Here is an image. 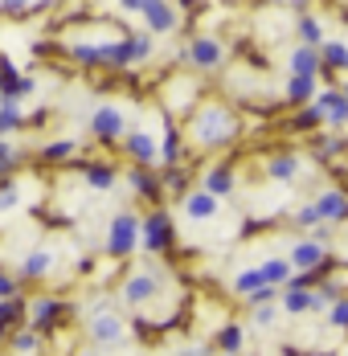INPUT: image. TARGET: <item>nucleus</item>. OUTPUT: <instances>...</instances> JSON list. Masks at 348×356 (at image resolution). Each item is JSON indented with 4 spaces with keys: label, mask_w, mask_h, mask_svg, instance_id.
<instances>
[{
    "label": "nucleus",
    "mask_w": 348,
    "mask_h": 356,
    "mask_svg": "<svg viewBox=\"0 0 348 356\" xmlns=\"http://www.w3.org/2000/svg\"><path fill=\"white\" fill-rule=\"evenodd\" d=\"M193 140L201 143V147H217V143H230L234 140V131H238V119H234V111L230 107H217V103H209V107L197 111V119H193Z\"/></svg>",
    "instance_id": "nucleus-1"
},
{
    "label": "nucleus",
    "mask_w": 348,
    "mask_h": 356,
    "mask_svg": "<svg viewBox=\"0 0 348 356\" xmlns=\"http://www.w3.org/2000/svg\"><path fill=\"white\" fill-rule=\"evenodd\" d=\"M315 107L324 115V123H332V127H345L348 123V99L340 95V86L319 90V95H315Z\"/></svg>",
    "instance_id": "nucleus-11"
},
{
    "label": "nucleus",
    "mask_w": 348,
    "mask_h": 356,
    "mask_svg": "<svg viewBox=\"0 0 348 356\" xmlns=\"http://www.w3.org/2000/svg\"><path fill=\"white\" fill-rule=\"evenodd\" d=\"M17 283H21V279H13V275L0 270V303H4V299H21V295H17Z\"/></svg>",
    "instance_id": "nucleus-40"
},
{
    "label": "nucleus",
    "mask_w": 348,
    "mask_h": 356,
    "mask_svg": "<svg viewBox=\"0 0 348 356\" xmlns=\"http://www.w3.org/2000/svg\"><path fill=\"white\" fill-rule=\"evenodd\" d=\"M180 217H184V221H193V225L217 221V217H221V201H217V197H209L205 188H193V193H184V197H180Z\"/></svg>",
    "instance_id": "nucleus-5"
},
{
    "label": "nucleus",
    "mask_w": 348,
    "mask_h": 356,
    "mask_svg": "<svg viewBox=\"0 0 348 356\" xmlns=\"http://www.w3.org/2000/svg\"><path fill=\"white\" fill-rule=\"evenodd\" d=\"M324 66V58H319V49H308V45H299L295 54H291V74H299V78H315Z\"/></svg>",
    "instance_id": "nucleus-20"
},
{
    "label": "nucleus",
    "mask_w": 348,
    "mask_h": 356,
    "mask_svg": "<svg viewBox=\"0 0 348 356\" xmlns=\"http://www.w3.org/2000/svg\"><path fill=\"white\" fill-rule=\"evenodd\" d=\"M25 312H29V307H25V299H4V303H0V323H4V327H13L17 320H25Z\"/></svg>",
    "instance_id": "nucleus-31"
},
{
    "label": "nucleus",
    "mask_w": 348,
    "mask_h": 356,
    "mask_svg": "<svg viewBox=\"0 0 348 356\" xmlns=\"http://www.w3.org/2000/svg\"><path fill=\"white\" fill-rule=\"evenodd\" d=\"M283 95H287L291 103H308V99L315 103V78H299V74H291V78H287V90H283Z\"/></svg>",
    "instance_id": "nucleus-24"
},
{
    "label": "nucleus",
    "mask_w": 348,
    "mask_h": 356,
    "mask_svg": "<svg viewBox=\"0 0 348 356\" xmlns=\"http://www.w3.org/2000/svg\"><path fill=\"white\" fill-rule=\"evenodd\" d=\"M278 312H283V316H308V312H312V291H308L303 279H295L291 286L278 291Z\"/></svg>",
    "instance_id": "nucleus-12"
},
{
    "label": "nucleus",
    "mask_w": 348,
    "mask_h": 356,
    "mask_svg": "<svg viewBox=\"0 0 348 356\" xmlns=\"http://www.w3.org/2000/svg\"><path fill=\"white\" fill-rule=\"evenodd\" d=\"M82 316H86V336L95 340V344H119V340H127V320L119 316V307L111 303V299H99V303H90V307H82Z\"/></svg>",
    "instance_id": "nucleus-2"
},
{
    "label": "nucleus",
    "mask_w": 348,
    "mask_h": 356,
    "mask_svg": "<svg viewBox=\"0 0 348 356\" xmlns=\"http://www.w3.org/2000/svg\"><path fill=\"white\" fill-rule=\"evenodd\" d=\"M184 58H189L197 70H217V66L226 62V45H221L217 37H193L189 49H184Z\"/></svg>",
    "instance_id": "nucleus-7"
},
{
    "label": "nucleus",
    "mask_w": 348,
    "mask_h": 356,
    "mask_svg": "<svg viewBox=\"0 0 348 356\" xmlns=\"http://www.w3.org/2000/svg\"><path fill=\"white\" fill-rule=\"evenodd\" d=\"M176 356H209L201 344H184V348H176Z\"/></svg>",
    "instance_id": "nucleus-44"
},
{
    "label": "nucleus",
    "mask_w": 348,
    "mask_h": 356,
    "mask_svg": "<svg viewBox=\"0 0 348 356\" xmlns=\"http://www.w3.org/2000/svg\"><path fill=\"white\" fill-rule=\"evenodd\" d=\"M103 62L106 66H132V62H136L132 37H123V41H103Z\"/></svg>",
    "instance_id": "nucleus-22"
},
{
    "label": "nucleus",
    "mask_w": 348,
    "mask_h": 356,
    "mask_svg": "<svg viewBox=\"0 0 348 356\" xmlns=\"http://www.w3.org/2000/svg\"><path fill=\"white\" fill-rule=\"evenodd\" d=\"M295 29H299V37H303V45H308V49H324V25H319L315 17H299V25H295Z\"/></svg>",
    "instance_id": "nucleus-28"
},
{
    "label": "nucleus",
    "mask_w": 348,
    "mask_h": 356,
    "mask_svg": "<svg viewBox=\"0 0 348 356\" xmlns=\"http://www.w3.org/2000/svg\"><path fill=\"white\" fill-rule=\"evenodd\" d=\"M37 344H41V336H37L33 327H25V332H17V336H13V353H17V356H33Z\"/></svg>",
    "instance_id": "nucleus-30"
},
{
    "label": "nucleus",
    "mask_w": 348,
    "mask_h": 356,
    "mask_svg": "<svg viewBox=\"0 0 348 356\" xmlns=\"http://www.w3.org/2000/svg\"><path fill=\"white\" fill-rule=\"evenodd\" d=\"M70 152H74V143H70V140H58V143H49V147H45V156H49V160H66Z\"/></svg>",
    "instance_id": "nucleus-42"
},
{
    "label": "nucleus",
    "mask_w": 348,
    "mask_h": 356,
    "mask_svg": "<svg viewBox=\"0 0 348 356\" xmlns=\"http://www.w3.org/2000/svg\"><path fill=\"white\" fill-rule=\"evenodd\" d=\"M136 246H139V213L123 209V213L111 217V225H106V250L115 258H123V254H132Z\"/></svg>",
    "instance_id": "nucleus-4"
},
{
    "label": "nucleus",
    "mask_w": 348,
    "mask_h": 356,
    "mask_svg": "<svg viewBox=\"0 0 348 356\" xmlns=\"http://www.w3.org/2000/svg\"><path fill=\"white\" fill-rule=\"evenodd\" d=\"M345 356H348V353H345Z\"/></svg>",
    "instance_id": "nucleus-48"
},
{
    "label": "nucleus",
    "mask_w": 348,
    "mask_h": 356,
    "mask_svg": "<svg viewBox=\"0 0 348 356\" xmlns=\"http://www.w3.org/2000/svg\"><path fill=\"white\" fill-rule=\"evenodd\" d=\"M315 213L324 225H336V221H348V193L340 188H324V193H315Z\"/></svg>",
    "instance_id": "nucleus-10"
},
{
    "label": "nucleus",
    "mask_w": 348,
    "mask_h": 356,
    "mask_svg": "<svg viewBox=\"0 0 348 356\" xmlns=\"http://www.w3.org/2000/svg\"><path fill=\"white\" fill-rule=\"evenodd\" d=\"M164 184H168V188H176V193L184 197V172H180V168H168V172H164Z\"/></svg>",
    "instance_id": "nucleus-43"
},
{
    "label": "nucleus",
    "mask_w": 348,
    "mask_h": 356,
    "mask_svg": "<svg viewBox=\"0 0 348 356\" xmlns=\"http://www.w3.org/2000/svg\"><path fill=\"white\" fill-rule=\"evenodd\" d=\"M21 123H25V111L17 107V103H4L0 99V140L13 136V131H21Z\"/></svg>",
    "instance_id": "nucleus-26"
},
{
    "label": "nucleus",
    "mask_w": 348,
    "mask_h": 356,
    "mask_svg": "<svg viewBox=\"0 0 348 356\" xmlns=\"http://www.w3.org/2000/svg\"><path fill=\"white\" fill-rule=\"evenodd\" d=\"M295 123H299V127H315V123H324V115H319V107H303L299 111V119H295Z\"/></svg>",
    "instance_id": "nucleus-41"
},
{
    "label": "nucleus",
    "mask_w": 348,
    "mask_h": 356,
    "mask_svg": "<svg viewBox=\"0 0 348 356\" xmlns=\"http://www.w3.org/2000/svg\"><path fill=\"white\" fill-rule=\"evenodd\" d=\"M70 54H74V62H82V66H99V62H103V41H74Z\"/></svg>",
    "instance_id": "nucleus-27"
},
{
    "label": "nucleus",
    "mask_w": 348,
    "mask_h": 356,
    "mask_svg": "<svg viewBox=\"0 0 348 356\" xmlns=\"http://www.w3.org/2000/svg\"><path fill=\"white\" fill-rule=\"evenodd\" d=\"M201 188H205L209 197H217V201H221V197H230V193H234V172H230L226 164H221V168H209Z\"/></svg>",
    "instance_id": "nucleus-21"
},
{
    "label": "nucleus",
    "mask_w": 348,
    "mask_h": 356,
    "mask_svg": "<svg viewBox=\"0 0 348 356\" xmlns=\"http://www.w3.org/2000/svg\"><path fill=\"white\" fill-rule=\"evenodd\" d=\"M160 286H164V275L152 266V262H143L139 270H132L123 286H119V295H123V303H132V307H148L156 295H160Z\"/></svg>",
    "instance_id": "nucleus-3"
},
{
    "label": "nucleus",
    "mask_w": 348,
    "mask_h": 356,
    "mask_svg": "<svg viewBox=\"0 0 348 356\" xmlns=\"http://www.w3.org/2000/svg\"><path fill=\"white\" fill-rule=\"evenodd\" d=\"M319 58H324L328 66H336V70H348V45L345 41H324Z\"/></svg>",
    "instance_id": "nucleus-29"
},
{
    "label": "nucleus",
    "mask_w": 348,
    "mask_h": 356,
    "mask_svg": "<svg viewBox=\"0 0 348 356\" xmlns=\"http://www.w3.org/2000/svg\"><path fill=\"white\" fill-rule=\"evenodd\" d=\"M90 131L99 136V140H119V136H127V115H123V107H99L95 115H90Z\"/></svg>",
    "instance_id": "nucleus-9"
},
{
    "label": "nucleus",
    "mask_w": 348,
    "mask_h": 356,
    "mask_svg": "<svg viewBox=\"0 0 348 356\" xmlns=\"http://www.w3.org/2000/svg\"><path fill=\"white\" fill-rule=\"evenodd\" d=\"M299 172H303V160L295 152H275L267 160V177L275 180V184H291V180H299Z\"/></svg>",
    "instance_id": "nucleus-13"
},
{
    "label": "nucleus",
    "mask_w": 348,
    "mask_h": 356,
    "mask_svg": "<svg viewBox=\"0 0 348 356\" xmlns=\"http://www.w3.org/2000/svg\"><path fill=\"white\" fill-rule=\"evenodd\" d=\"M127 152H132V160L139 168H152L160 160V147L152 140V131H127Z\"/></svg>",
    "instance_id": "nucleus-16"
},
{
    "label": "nucleus",
    "mask_w": 348,
    "mask_h": 356,
    "mask_svg": "<svg viewBox=\"0 0 348 356\" xmlns=\"http://www.w3.org/2000/svg\"><path fill=\"white\" fill-rule=\"evenodd\" d=\"M340 95H345V99H348V82H345V86H340Z\"/></svg>",
    "instance_id": "nucleus-45"
},
{
    "label": "nucleus",
    "mask_w": 348,
    "mask_h": 356,
    "mask_svg": "<svg viewBox=\"0 0 348 356\" xmlns=\"http://www.w3.org/2000/svg\"><path fill=\"white\" fill-rule=\"evenodd\" d=\"M139 242L152 250V254H164L173 246V217L168 213H148L139 221Z\"/></svg>",
    "instance_id": "nucleus-6"
},
{
    "label": "nucleus",
    "mask_w": 348,
    "mask_h": 356,
    "mask_svg": "<svg viewBox=\"0 0 348 356\" xmlns=\"http://www.w3.org/2000/svg\"><path fill=\"white\" fill-rule=\"evenodd\" d=\"M17 205H21V184L4 180V184H0V213H8V209H17Z\"/></svg>",
    "instance_id": "nucleus-34"
},
{
    "label": "nucleus",
    "mask_w": 348,
    "mask_h": 356,
    "mask_svg": "<svg viewBox=\"0 0 348 356\" xmlns=\"http://www.w3.org/2000/svg\"><path fill=\"white\" fill-rule=\"evenodd\" d=\"M287 258H291V266H295V270H315V266L328 258V250H324V242H315V238H303V242H295V246H291Z\"/></svg>",
    "instance_id": "nucleus-15"
},
{
    "label": "nucleus",
    "mask_w": 348,
    "mask_h": 356,
    "mask_svg": "<svg viewBox=\"0 0 348 356\" xmlns=\"http://www.w3.org/2000/svg\"><path fill=\"white\" fill-rule=\"evenodd\" d=\"M242 344H246V327L242 323H226L221 332H217V348L226 356H238L242 353Z\"/></svg>",
    "instance_id": "nucleus-23"
},
{
    "label": "nucleus",
    "mask_w": 348,
    "mask_h": 356,
    "mask_svg": "<svg viewBox=\"0 0 348 356\" xmlns=\"http://www.w3.org/2000/svg\"><path fill=\"white\" fill-rule=\"evenodd\" d=\"M82 180H86V184H90L95 193H106V188H111V184H115L119 177H115V168H106V164H86Z\"/></svg>",
    "instance_id": "nucleus-25"
},
{
    "label": "nucleus",
    "mask_w": 348,
    "mask_h": 356,
    "mask_svg": "<svg viewBox=\"0 0 348 356\" xmlns=\"http://www.w3.org/2000/svg\"><path fill=\"white\" fill-rule=\"evenodd\" d=\"M295 225H299V229H315V225H324V221L315 213V205H303V209L295 213Z\"/></svg>",
    "instance_id": "nucleus-38"
},
{
    "label": "nucleus",
    "mask_w": 348,
    "mask_h": 356,
    "mask_svg": "<svg viewBox=\"0 0 348 356\" xmlns=\"http://www.w3.org/2000/svg\"><path fill=\"white\" fill-rule=\"evenodd\" d=\"M258 291H267V279H262V270H258V266H242V270L234 275V295H242L246 303H250Z\"/></svg>",
    "instance_id": "nucleus-19"
},
{
    "label": "nucleus",
    "mask_w": 348,
    "mask_h": 356,
    "mask_svg": "<svg viewBox=\"0 0 348 356\" xmlns=\"http://www.w3.org/2000/svg\"><path fill=\"white\" fill-rule=\"evenodd\" d=\"M250 316H254V327L267 332V327H275V320L283 312H278V303H262V307H250Z\"/></svg>",
    "instance_id": "nucleus-32"
},
{
    "label": "nucleus",
    "mask_w": 348,
    "mask_h": 356,
    "mask_svg": "<svg viewBox=\"0 0 348 356\" xmlns=\"http://www.w3.org/2000/svg\"><path fill=\"white\" fill-rule=\"evenodd\" d=\"M139 17H143V29H148V37H152V33H173L176 21H180L176 4H168V0H148Z\"/></svg>",
    "instance_id": "nucleus-8"
},
{
    "label": "nucleus",
    "mask_w": 348,
    "mask_h": 356,
    "mask_svg": "<svg viewBox=\"0 0 348 356\" xmlns=\"http://www.w3.org/2000/svg\"><path fill=\"white\" fill-rule=\"evenodd\" d=\"M258 270H262L267 286H275V291H278V286H291V283H295V266H291V258H283V254L267 258V262H262Z\"/></svg>",
    "instance_id": "nucleus-17"
},
{
    "label": "nucleus",
    "mask_w": 348,
    "mask_h": 356,
    "mask_svg": "<svg viewBox=\"0 0 348 356\" xmlns=\"http://www.w3.org/2000/svg\"><path fill=\"white\" fill-rule=\"evenodd\" d=\"M54 262H58V250L37 246V250H29V254L21 258V270H17V279H41V275H49V270H54Z\"/></svg>",
    "instance_id": "nucleus-14"
},
{
    "label": "nucleus",
    "mask_w": 348,
    "mask_h": 356,
    "mask_svg": "<svg viewBox=\"0 0 348 356\" xmlns=\"http://www.w3.org/2000/svg\"><path fill=\"white\" fill-rule=\"evenodd\" d=\"M160 156H164V160H168V164L176 168V160H180V136H176L173 127H168V136H164V147H160Z\"/></svg>",
    "instance_id": "nucleus-37"
},
{
    "label": "nucleus",
    "mask_w": 348,
    "mask_h": 356,
    "mask_svg": "<svg viewBox=\"0 0 348 356\" xmlns=\"http://www.w3.org/2000/svg\"><path fill=\"white\" fill-rule=\"evenodd\" d=\"M328 323H332L336 332H348V299H340V303L328 307Z\"/></svg>",
    "instance_id": "nucleus-36"
},
{
    "label": "nucleus",
    "mask_w": 348,
    "mask_h": 356,
    "mask_svg": "<svg viewBox=\"0 0 348 356\" xmlns=\"http://www.w3.org/2000/svg\"><path fill=\"white\" fill-rule=\"evenodd\" d=\"M132 184H136V193H139V197H152V193L160 188V184H156V177H152L148 168H136V172H132Z\"/></svg>",
    "instance_id": "nucleus-35"
},
{
    "label": "nucleus",
    "mask_w": 348,
    "mask_h": 356,
    "mask_svg": "<svg viewBox=\"0 0 348 356\" xmlns=\"http://www.w3.org/2000/svg\"><path fill=\"white\" fill-rule=\"evenodd\" d=\"M78 356H95V353H78Z\"/></svg>",
    "instance_id": "nucleus-47"
},
{
    "label": "nucleus",
    "mask_w": 348,
    "mask_h": 356,
    "mask_svg": "<svg viewBox=\"0 0 348 356\" xmlns=\"http://www.w3.org/2000/svg\"><path fill=\"white\" fill-rule=\"evenodd\" d=\"M17 78H21V74L13 70V62H8V58L0 54V99H8V95H13V86H17Z\"/></svg>",
    "instance_id": "nucleus-33"
},
{
    "label": "nucleus",
    "mask_w": 348,
    "mask_h": 356,
    "mask_svg": "<svg viewBox=\"0 0 348 356\" xmlns=\"http://www.w3.org/2000/svg\"><path fill=\"white\" fill-rule=\"evenodd\" d=\"M4 332H8V327H4V323H0V340H4Z\"/></svg>",
    "instance_id": "nucleus-46"
},
{
    "label": "nucleus",
    "mask_w": 348,
    "mask_h": 356,
    "mask_svg": "<svg viewBox=\"0 0 348 356\" xmlns=\"http://www.w3.org/2000/svg\"><path fill=\"white\" fill-rule=\"evenodd\" d=\"M132 54H136V62H143V58H152V37H148V33L132 37Z\"/></svg>",
    "instance_id": "nucleus-39"
},
{
    "label": "nucleus",
    "mask_w": 348,
    "mask_h": 356,
    "mask_svg": "<svg viewBox=\"0 0 348 356\" xmlns=\"http://www.w3.org/2000/svg\"><path fill=\"white\" fill-rule=\"evenodd\" d=\"M58 312H62V307H58V299H49V295H41V299H33V303H29V323H33L37 336H41L49 323L58 320Z\"/></svg>",
    "instance_id": "nucleus-18"
}]
</instances>
